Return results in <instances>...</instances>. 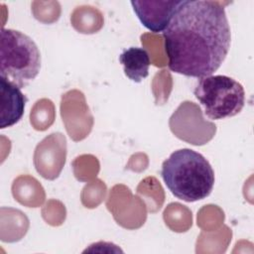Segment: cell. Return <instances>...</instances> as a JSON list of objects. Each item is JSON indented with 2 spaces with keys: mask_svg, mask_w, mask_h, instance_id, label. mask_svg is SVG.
<instances>
[{
  "mask_svg": "<svg viewBox=\"0 0 254 254\" xmlns=\"http://www.w3.org/2000/svg\"><path fill=\"white\" fill-rule=\"evenodd\" d=\"M161 176L171 192L187 202L205 198L214 185V172L209 162L188 148L173 152L163 162Z\"/></svg>",
  "mask_w": 254,
  "mask_h": 254,
  "instance_id": "cell-2",
  "label": "cell"
},
{
  "mask_svg": "<svg viewBox=\"0 0 254 254\" xmlns=\"http://www.w3.org/2000/svg\"><path fill=\"white\" fill-rule=\"evenodd\" d=\"M27 97L21 88L5 78H0V128L11 127L24 115Z\"/></svg>",
  "mask_w": 254,
  "mask_h": 254,
  "instance_id": "cell-6",
  "label": "cell"
},
{
  "mask_svg": "<svg viewBox=\"0 0 254 254\" xmlns=\"http://www.w3.org/2000/svg\"><path fill=\"white\" fill-rule=\"evenodd\" d=\"M183 0L172 1H131L138 19L153 33L164 32Z\"/></svg>",
  "mask_w": 254,
  "mask_h": 254,
  "instance_id": "cell-5",
  "label": "cell"
},
{
  "mask_svg": "<svg viewBox=\"0 0 254 254\" xmlns=\"http://www.w3.org/2000/svg\"><path fill=\"white\" fill-rule=\"evenodd\" d=\"M41 69V54L27 35L2 28L0 33V75L19 88L36 78Z\"/></svg>",
  "mask_w": 254,
  "mask_h": 254,
  "instance_id": "cell-3",
  "label": "cell"
},
{
  "mask_svg": "<svg viewBox=\"0 0 254 254\" xmlns=\"http://www.w3.org/2000/svg\"><path fill=\"white\" fill-rule=\"evenodd\" d=\"M163 36L169 68L197 78L220 67L231 43L222 2L208 0H183Z\"/></svg>",
  "mask_w": 254,
  "mask_h": 254,
  "instance_id": "cell-1",
  "label": "cell"
},
{
  "mask_svg": "<svg viewBox=\"0 0 254 254\" xmlns=\"http://www.w3.org/2000/svg\"><path fill=\"white\" fill-rule=\"evenodd\" d=\"M193 94L211 120L237 115L245 104V91L240 82L226 75L200 77Z\"/></svg>",
  "mask_w": 254,
  "mask_h": 254,
  "instance_id": "cell-4",
  "label": "cell"
},
{
  "mask_svg": "<svg viewBox=\"0 0 254 254\" xmlns=\"http://www.w3.org/2000/svg\"><path fill=\"white\" fill-rule=\"evenodd\" d=\"M125 75L134 82H141L149 74L151 60L149 53L144 48L130 47L119 56Z\"/></svg>",
  "mask_w": 254,
  "mask_h": 254,
  "instance_id": "cell-7",
  "label": "cell"
}]
</instances>
